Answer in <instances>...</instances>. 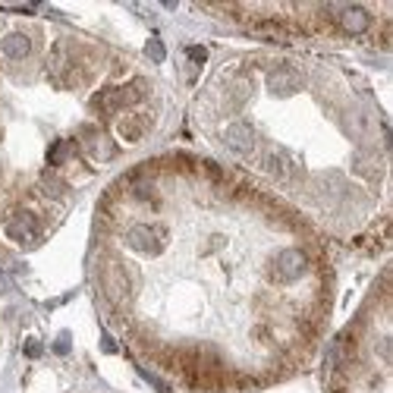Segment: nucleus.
Returning <instances> with one entry per match:
<instances>
[{"mask_svg":"<svg viewBox=\"0 0 393 393\" xmlns=\"http://www.w3.org/2000/svg\"><path fill=\"white\" fill-rule=\"evenodd\" d=\"M148 85L142 79H132L130 85H120V88H104V92H98L92 98V108L95 113H101V117H108V113L120 110V108H132V104H139L142 98H145Z\"/></svg>","mask_w":393,"mask_h":393,"instance_id":"nucleus-1","label":"nucleus"},{"mask_svg":"<svg viewBox=\"0 0 393 393\" xmlns=\"http://www.w3.org/2000/svg\"><path fill=\"white\" fill-rule=\"evenodd\" d=\"M305 271H308V255L302 248H281L268 264V274L274 283H293L299 277H305Z\"/></svg>","mask_w":393,"mask_h":393,"instance_id":"nucleus-2","label":"nucleus"},{"mask_svg":"<svg viewBox=\"0 0 393 393\" xmlns=\"http://www.w3.org/2000/svg\"><path fill=\"white\" fill-rule=\"evenodd\" d=\"M126 246L142 255H161L167 246V226L157 224H132L126 230Z\"/></svg>","mask_w":393,"mask_h":393,"instance_id":"nucleus-3","label":"nucleus"},{"mask_svg":"<svg viewBox=\"0 0 393 393\" xmlns=\"http://www.w3.org/2000/svg\"><path fill=\"white\" fill-rule=\"evenodd\" d=\"M101 286H104V293H108V299L117 302V305L130 299V293H132V281L120 261H108L101 268Z\"/></svg>","mask_w":393,"mask_h":393,"instance_id":"nucleus-4","label":"nucleus"},{"mask_svg":"<svg viewBox=\"0 0 393 393\" xmlns=\"http://www.w3.org/2000/svg\"><path fill=\"white\" fill-rule=\"evenodd\" d=\"M299 88H302V75H299L296 66L281 63L277 70H271V75H268V92L271 95L286 98V95H296Z\"/></svg>","mask_w":393,"mask_h":393,"instance_id":"nucleus-5","label":"nucleus"},{"mask_svg":"<svg viewBox=\"0 0 393 393\" xmlns=\"http://www.w3.org/2000/svg\"><path fill=\"white\" fill-rule=\"evenodd\" d=\"M38 230H41V226H38V217L32 211H16V214L10 217V224H6V236L19 246H32L38 239Z\"/></svg>","mask_w":393,"mask_h":393,"instance_id":"nucleus-6","label":"nucleus"},{"mask_svg":"<svg viewBox=\"0 0 393 393\" xmlns=\"http://www.w3.org/2000/svg\"><path fill=\"white\" fill-rule=\"evenodd\" d=\"M224 142L230 151H236V154H252L255 148H258V135H255V130L248 123H230L224 130Z\"/></svg>","mask_w":393,"mask_h":393,"instance_id":"nucleus-7","label":"nucleus"},{"mask_svg":"<svg viewBox=\"0 0 393 393\" xmlns=\"http://www.w3.org/2000/svg\"><path fill=\"white\" fill-rule=\"evenodd\" d=\"M334 19H337V26L350 35H362L372 28V16H368V10H362V6H340V10H334Z\"/></svg>","mask_w":393,"mask_h":393,"instance_id":"nucleus-8","label":"nucleus"},{"mask_svg":"<svg viewBox=\"0 0 393 393\" xmlns=\"http://www.w3.org/2000/svg\"><path fill=\"white\" fill-rule=\"evenodd\" d=\"M261 167L268 177L274 179H293V173H296V164H293V157L286 154V151H268L261 161Z\"/></svg>","mask_w":393,"mask_h":393,"instance_id":"nucleus-9","label":"nucleus"},{"mask_svg":"<svg viewBox=\"0 0 393 393\" xmlns=\"http://www.w3.org/2000/svg\"><path fill=\"white\" fill-rule=\"evenodd\" d=\"M82 142H85V151L92 157H98V161H110L113 157V142H110V135L108 132H101V130H82Z\"/></svg>","mask_w":393,"mask_h":393,"instance_id":"nucleus-10","label":"nucleus"},{"mask_svg":"<svg viewBox=\"0 0 393 393\" xmlns=\"http://www.w3.org/2000/svg\"><path fill=\"white\" fill-rule=\"evenodd\" d=\"M0 51H4L6 60H26L32 54V41H28V35H22V32H10L4 41H0Z\"/></svg>","mask_w":393,"mask_h":393,"instance_id":"nucleus-11","label":"nucleus"},{"mask_svg":"<svg viewBox=\"0 0 393 393\" xmlns=\"http://www.w3.org/2000/svg\"><path fill=\"white\" fill-rule=\"evenodd\" d=\"M148 123H151V120H148V117H142V113H132V117H123V120H120V135H123L126 142H139L142 135H145Z\"/></svg>","mask_w":393,"mask_h":393,"instance_id":"nucleus-12","label":"nucleus"},{"mask_svg":"<svg viewBox=\"0 0 393 393\" xmlns=\"http://www.w3.org/2000/svg\"><path fill=\"white\" fill-rule=\"evenodd\" d=\"M41 192L48 195V199H60V195L66 192V183L57 177V173L48 170V173H41Z\"/></svg>","mask_w":393,"mask_h":393,"instance_id":"nucleus-13","label":"nucleus"},{"mask_svg":"<svg viewBox=\"0 0 393 393\" xmlns=\"http://www.w3.org/2000/svg\"><path fill=\"white\" fill-rule=\"evenodd\" d=\"M70 151H73V142H54L48 151V164L51 167H57V164H63L66 157H70Z\"/></svg>","mask_w":393,"mask_h":393,"instance_id":"nucleus-14","label":"nucleus"},{"mask_svg":"<svg viewBox=\"0 0 393 393\" xmlns=\"http://www.w3.org/2000/svg\"><path fill=\"white\" fill-rule=\"evenodd\" d=\"M145 51H148V57H151V60H164V44L157 41V38H151Z\"/></svg>","mask_w":393,"mask_h":393,"instance_id":"nucleus-15","label":"nucleus"},{"mask_svg":"<svg viewBox=\"0 0 393 393\" xmlns=\"http://www.w3.org/2000/svg\"><path fill=\"white\" fill-rule=\"evenodd\" d=\"M26 356H41V343L38 340H26Z\"/></svg>","mask_w":393,"mask_h":393,"instance_id":"nucleus-16","label":"nucleus"},{"mask_svg":"<svg viewBox=\"0 0 393 393\" xmlns=\"http://www.w3.org/2000/svg\"><path fill=\"white\" fill-rule=\"evenodd\" d=\"M189 57H192L195 60V63H205V48H189Z\"/></svg>","mask_w":393,"mask_h":393,"instance_id":"nucleus-17","label":"nucleus"},{"mask_svg":"<svg viewBox=\"0 0 393 393\" xmlns=\"http://www.w3.org/2000/svg\"><path fill=\"white\" fill-rule=\"evenodd\" d=\"M54 350H57V352H66V350H70V334H63V337H60Z\"/></svg>","mask_w":393,"mask_h":393,"instance_id":"nucleus-18","label":"nucleus"}]
</instances>
